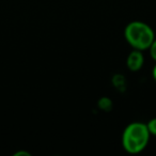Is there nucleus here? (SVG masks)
Returning a JSON list of instances; mask_svg holds the SVG:
<instances>
[{"label": "nucleus", "instance_id": "obj_2", "mask_svg": "<svg viewBox=\"0 0 156 156\" xmlns=\"http://www.w3.org/2000/svg\"><path fill=\"white\" fill-rule=\"evenodd\" d=\"M125 40L134 49H149L155 40L154 31L149 25L142 22H132L124 30Z\"/></svg>", "mask_w": 156, "mask_h": 156}, {"label": "nucleus", "instance_id": "obj_9", "mask_svg": "<svg viewBox=\"0 0 156 156\" xmlns=\"http://www.w3.org/2000/svg\"><path fill=\"white\" fill-rule=\"evenodd\" d=\"M152 75H153V78H154V80L156 81V65L153 67V72H152Z\"/></svg>", "mask_w": 156, "mask_h": 156}, {"label": "nucleus", "instance_id": "obj_5", "mask_svg": "<svg viewBox=\"0 0 156 156\" xmlns=\"http://www.w3.org/2000/svg\"><path fill=\"white\" fill-rule=\"evenodd\" d=\"M112 83L118 89L125 87V79H124V77L122 75H115L112 79Z\"/></svg>", "mask_w": 156, "mask_h": 156}, {"label": "nucleus", "instance_id": "obj_7", "mask_svg": "<svg viewBox=\"0 0 156 156\" xmlns=\"http://www.w3.org/2000/svg\"><path fill=\"white\" fill-rule=\"evenodd\" d=\"M149 49H150V55H151L152 59L156 61V39L153 41V43H152V45L150 46Z\"/></svg>", "mask_w": 156, "mask_h": 156}, {"label": "nucleus", "instance_id": "obj_3", "mask_svg": "<svg viewBox=\"0 0 156 156\" xmlns=\"http://www.w3.org/2000/svg\"><path fill=\"white\" fill-rule=\"evenodd\" d=\"M144 62V57L141 50L134 49L126 59V66L129 71L132 72H138L141 69Z\"/></svg>", "mask_w": 156, "mask_h": 156}, {"label": "nucleus", "instance_id": "obj_8", "mask_svg": "<svg viewBox=\"0 0 156 156\" xmlns=\"http://www.w3.org/2000/svg\"><path fill=\"white\" fill-rule=\"evenodd\" d=\"M31 154L29 153V152L27 151H18L16 152L15 154H14V156H30Z\"/></svg>", "mask_w": 156, "mask_h": 156}, {"label": "nucleus", "instance_id": "obj_4", "mask_svg": "<svg viewBox=\"0 0 156 156\" xmlns=\"http://www.w3.org/2000/svg\"><path fill=\"white\" fill-rule=\"evenodd\" d=\"M98 108L102 109L104 111H110L112 109V101L109 98H100L98 103Z\"/></svg>", "mask_w": 156, "mask_h": 156}, {"label": "nucleus", "instance_id": "obj_1", "mask_svg": "<svg viewBox=\"0 0 156 156\" xmlns=\"http://www.w3.org/2000/svg\"><path fill=\"white\" fill-rule=\"evenodd\" d=\"M150 134L147 124L133 122L125 127L122 135V145L129 154H138L147 147L150 140Z\"/></svg>", "mask_w": 156, "mask_h": 156}, {"label": "nucleus", "instance_id": "obj_6", "mask_svg": "<svg viewBox=\"0 0 156 156\" xmlns=\"http://www.w3.org/2000/svg\"><path fill=\"white\" fill-rule=\"evenodd\" d=\"M147 129H149L150 134L156 137V118L150 120V121L147 122Z\"/></svg>", "mask_w": 156, "mask_h": 156}]
</instances>
